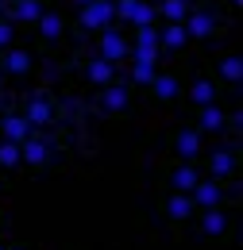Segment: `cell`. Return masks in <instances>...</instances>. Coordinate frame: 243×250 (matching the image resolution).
<instances>
[{
	"label": "cell",
	"mask_w": 243,
	"mask_h": 250,
	"mask_svg": "<svg viewBox=\"0 0 243 250\" xmlns=\"http://www.w3.org/2000/svg\"><path fill=\"white\" fill-rule=\"evenodd\" d=\"M232 166H236V158L228 154V150H216V154L209 158V173H213L216 181H220V177H228V173H232Z\"/></svg>",
	"instance_id": "20"
},
{
	"label": "cell",
	"mask_w": 243,
	"mask_h": 250,
	"mask_svg": "<svg viewBox=\"0 0 243 250\" xmlns=\"http://www.w3.org/2000/svg\"><path fill=\"white\" fill-rule=\"evenodd\" d=\"M158 12L166 16V23H182L185 16H189V0H162Z\"/></svg>",
	"instance_id": "18"
},
{
	"label": "cell",
	"mask_w": 243,
	"mask_h": 250,
	"mask_svg": "<svg viewBox=\"0 0 243 250\" xmlns=\"http://www.w3.org/2000/svg\"><path fill=\"white\" fill-rule=\"evenodd\" d=\"M0 131H4L8 143H24V139L35 135V127H31L24 116H0Z\"/></svg>",
	"instance_id": "7"
},
{
	"label": "cell",
	"mask_w": 243,
	"mask_h": 250,
	"mask_svg": "<svg viewBox=\"0 0 243 250\" xmlns=\"http://www.w3.org/2000/svg\"><path fill=\"white\" fill-rule=\"evenodd\" d=\"M189 196H193V204H197V208H216V204L224 200V185H220L216 177H209V181L201 177V181H197V188H193Z\"/></svg>",
	"instance_id": "4"
},
{
	"label": "cell",
	"mask_w": 243,
	"mask_h": 250,
	"mask_svg": "<svg viewBox=\"0 0 243 250\" xmlns=\"http://www.w3.org/2000/svg\"><path fill=\"white\" fill-rule=\"evenodd\" d=\"M35 23H39V35H43V39H58V35L66 31V23H62L58 12H43Z\"/></svg>",
	"instance_id": "16"
},
{
	"label": "cell",
	"mask_w": 243,
	"mask_h": 250,
	"mask_svg": "<svg viewBox=\"0 0 243 250\" xmlns=\"http://www.w3.org/2000/svg\"><path fill=\"white\" fill-rule=\"evenodd\" d=\"M108 23H116V4L112 0H89V4H81V27L85 31H100Z\"/></svg>",
	"instance_id": "2"
},
{
	"label": "cell",
	"mask_w": 243,
	"mask_h": 250,
	"mask_svg": "<svg viewBox=\"0 0 243 250\" xmlns=\"http://www.w3.org/2000/svg\"><path fill=\"white\" fill-rule=\"evenodd\" d=\"M0 166H4V169L20 166V143H8V139H0Z\"/></svg>",
	"instance_id": "25"
},
{
	"label": "cell",
	"mask_w": 243,
	"mask_h": 250,
	"mask_svg": "<svg viewBox=\"0 0 243 250\" xmlns=\"http://www.w3.org/2000/svg\"><path fill=\"white\" fill-rule=\"evenodd\" d=\"M0 250H8V247H4V243H0Z\"/></svg>",
	"instance_id": "33"
},
{
	"label": "cell",
	"mask_w": 243,
	"mask_h": 250,
	"mask_svg": "<svg viewBox=\"0 0 243 250\" xmlns=\"http://www.w3.org/2000/svg\"><path fill=\"white\" fill-rule=\"evenodd\" d=\"M197 124H201V131H220V127H224V112H220L216 104H205L201 116H197Z\"/></svg>",
	"instance_id": "22"
},
{
	"label": "cell",
	"mask_w": 243,
	"mask_h": 250,
	"mask_svg": "<svg viewBox=\"0 0 243 250\" xmlns=\"http://www.w3.org/2000/svg\"><path fill=\"white\" fill-rule=\"evenodd\" d=\"M166 212H170L174 219H189L193 212H197V204H193V196H189V192H174V196L166 200Z\"/></svg>",
	"instance_id": "14"
},
{
	"label": "cell",
	"mask_w": 243,
	"mask_h": 250,
	"mask_svg": "<svg viewBox=\"0 0 243 250\" xmlns=\"http://www.w3.org/2000/svg\"><path fill=\"white\" fill-rule=\"evenodd\" d=\"M112 4H116V20H127L131 27H147L158 16L154 0H112Z\"/></svg>",
	"instance_id": "1"
},
{
	"label": "cell",
	"mask_w": 243,
	"mask_h": 250,
	"mask_svg": "<svg viewBox=\"0 0 243 250\" xmlns=\"http://www.w3.org/2000/svg\"><path fill=\"white\" fill-rule=\"evenodd\" d=\"M151 89L162 96V100H174V96H178V77H170V73H154Z\"/></svg>",
	"instance_id": "23"
},
{
	"label": "cell",
	"mask_w": 243,
	"mask_h": 250,
	"mask_svg": "<svg viewBox=\"0 0 243 250\" xmlns=\"http://www.w3.org/2000/svg\"><path fill=\"white\" fill-rule=\"evenodd\" d=\"M189 100H193L197 108H205V104H216V85H213V81H197V85L189 89Z\"/></svg>",
	"instance_id": "21"
},
{
	"label": "cell",
	"mask_w": 243,
	"mask_h": 250,
	"mask_svg": "<svg viewBox=\"0 0 243 250\" xmlns=\"http://www.w3.org/2000/svg\"><path fill=\"white\" fill-rule=\"evenodd\" d=\"M232 4H243V0H232Z\"/></svg>",
	"instance_id": "32"
},
{
	"label": "cell",
	"mask_w": 243,
	"mask_h": 250,
	"mask_svg": "<svg viewBox=\"0 0 243 250\" xmlns=\"http://www.w3.org/2000/svg\"><path fill=\"white\" fill-rule=\"evenodd\" d=\"M85 73H89L93 85H108V81L116 77V62H108V58H100V54H97V58L89 62V69H85Z\"/></svg>",
	"instance_id": "12"
},
{
	"label": "cell",
	"mask_w": 243,
	"mask_h": 250,
	"mask_svg": "<svg viewBox=\"0 0 243 250\" xmlns=\"http://www.w3.org/2000/svg\"><path fill=\"white\" fill-rule=\"evenodd\" d=\"M47 158H50V146H47L39 135H31V139L20 143V162H27V166H43Z\"/></svg>",
	"instance_id": "8"
},
{
	"label": "cell",
	"mask_w": 243,
	"mask_h": 250,
	"mask_svg": "<svg viewBox=\"0 0 243 250\" xmlns=\"http://www.w3.org/2000/svg\"><path fill=\"white\" fill-rule=\"evenodd\" d=\"M4 69H8V73H27V69H31V54H27V50L8 46V50H4Z\"/></svg>",
	"instance_id": "17"
},
{
	"label": "cell",
	"mask_w": 243,
	"mask_h": 250,
	"mask_svg": "<svg viewBox=\"0 0 243 250\" xmlns=\"http://www.w3.org/2000/svg\"><path fill=\"white\" fill-rule=\"evenodd\" d=\"M8 250H24V247H8Z\"/></svg>",
	"instance_id": "31"
},
{
	"label": "cell",
	"mask_w": 243,
	"mask_h": 250,
	"mask_svg": "<svg viewBox=\"0 0 243 250\" xmlns=\"http://www.w3.org/2000/svg\"><path fill=\"white\" fill-rule=\"evenodd\" d=\"M127 85H116V81H108V85H104V93H100V104H104V108H108V112H123V108H127Z\"/></svg>",
	"instance_id": "10"
},
{
	"label": "cell",
	"mask_w": 243,
	"mask_h": 250,
	"mask_svg": "<svg viewBox=\"0 0 243 250\" xmlns=\"http://www.w3.org/2000/svg\"><path fill=\"white\" fill-rule=\"evenodd\" d=\"M73 4H77V8H81V4H89V0H73Z\"/></svg>",
	"instance_id": "30"
},
{
	"label": "cell",
	"mask_w": 243,
	"mask_h": 250,
	"mask_svg": "<svg viewBox=\"0 0 243 250\" xmlns=\"http://www.w3.org/2000/svg\"><path fill=\"white\" fill-rule=\"evenodd\" d=\"M131 81H135V85H151L154 69H151V65H131Z\"/></svg>",
	"instance_id": "28"
},
{
	"label": "cell",
	"mask_w": 243,
	"mask_h": 250,
	"mask_svg": "<svg viewBox=\"0 0 243 250\" xmlns=\"http://www.w3.org/2000/svg\"><path fill=\"white\" fill-rule=\"evenodd\" d=\"M127 54H131L127 39H123L112 23H108V27H100V58H108V62H123Z\"/></svg>",
	"instance_id": "3"
},
{
	"label": "cell",
	"mask_w": 243,
	"mask_h": 250,
	"mask_svg": "<svg viewBox=\"0 0 243 250\" xmlns=\"http://www.w3.org/2000/svg\"><path fill=\"white\" fill-rule=\"evenodd\" d=\"M220 73H224V81H232V85H236V81L243 77V62L232 54V58H224V62H220Z\"/></svg>",
	"instance_id": "26"
},
{
	"label": "cell",
	"mask_w": 243,
	"mask_h": 250,
	"mask_svg": "<svg viewBox=\"0 0 243 250\" xmlns=\"http://www.w3.org/2000/svg\"><path fill=\"white\" fill-rule=\"evenodd\" d=\"M178 154H182V162H193V158L201 154V131H178Z\"/></svg>",
	"instance_id": "13"
},
{
	"label": "cell",
	"mask_w": 243,
	"mask_h": 250,
	"mask_svg": "<svg viewBox=\"0 0 243 250\" xmlns=\"http://www.w3.org/2000/svg\"><path fill=\"white\" fill-rule=\"evenodd\" d=\"M43 12H47L43 0H16V20H20V23H35Z\"/></svg>",
	"instance_id": "19"
},
{
	"label": "cell",
	"mask_w": 243,
	"mask_h": 250,
	"mask_svg": "<svg viewBox=\"0 0 243 250\" xmlns=\"http://www.w3.org/2000/svg\"><path fill=\"white\" fill-rule=\"evenodd\" d=\"M185 42H189L185 23H166V27L158 31V46H166V50H182Z\"/></svg>",
	"instance_id": "9"
},
{
	"label": "cell",
	"mask_w": 243,
	"mask_h": 250,
	"mask_svg": "<svg viewBox=\"0 0 243 250\" xmlns=\"http://www.w3.org/2000/svg\"><path fill=\"white\" fill-rule=\"evenodd\" d=\"M170 181H174V192H193L197 181H201V173L193 169V162H182V166L174 169V177H170Z\"/></svg>",
	"instance_id": "11"
},
{
	"label": "cell",
	"mask_w": 243,
	"mask_h": 250,
	"mask_svg": "<svg viewBox=\"0 0 243 250\" xmlns=\"http://www.w3.org/2000/svg\"><path fill=\"white\" fill-rule=\"evenodd\" d=\"M12 39H16V27H12L8 20H0V50H8V46H12Z\"/></svg>",
	"instance_id": "29"
},
{
	"label": "cell",
	"mask_w": 243,
	"mask_h": 250,
	"mask_svg": "<svg viewBox=\"0 0 243 250\" xmlns=\"http://www.w3.org/2000/svg\"><path fill=\"white\" fill-rule=\"evenodd\" d=\"M127 58H131V62L135 65H158V50H154V46H131V54H127Z\"/></svg>",
	"instance_id": "24"
},
{
	"label": "cell",
	"mask_w": 243,
	"mask_h": 250,
	"mask_svg": "<svg viewBox=\"0 0 243 250\" xmlns=\"http://www.w3.org/2000/svg\"><path fill=\"white\" fill-rule=\"evenodd\" d=\"M182 23H185V31H189V39H209V35L216 31V16L213 12H189Z\"/></svg>",
	"instance_id": "5"
},
{
	"label": "cell",
	"mask_w": 243,
	"mask_h": 250,
	"mask_svg": "<svg viewBox=\"0 0 243 250\" xmlns=\"http://www.w3.org/2000/svg\"><path fill=\"white\" fill-rule=\"evenodd\" d=\"M24 120H27L35 131H39V127H47L50 120H54V104H50L47 96H35V100L27 104V112H24Z\"/></svg>",
	"instance_id": "6"
},
{
	"label": "cell",
	"mask_w": 243,
	"mask_h": 250,
	"mask_svg": "<svg viewBox=\"0 0 243 250\" xmlns=\"http://www.w3.org/2000/svg\"><path fill=\"white\" fill-rule=\"evenodd\" d=\"M0 20H4V16H0Z\"/></svg>",
	"instance_id": "34"
},
{
	"label": "cell",
	"mask_w": 243,
	"mask_h": 250,
	"mask_svg": "<svg viewBox=\"0 0 243 250\" xmlns=\"http://www.w3.org/2000/svg\"><path fill=\"white\" fill-rule=\"evenodd\" d=\"M224 227H228V216L220 212V204H216V208H205V212H201V231H205V235H220Z\"/></svg>",
	"instance_id": "15"
},
{
	"label": "cell",
	"mask_w": 243,
	"mask_h": 250,
	"mask_svg": "<svg viewBox=\"0 0 243 250\" xmlns=\"http://www.w3.org/2000/svg\"><path fill=\"white\" fill-rule=\"evenodd\" d=\"M135 46H154V50H158V27H154V23L135 27Z\"/></svg>",
	"instance_id": "27"
}]
</instances>
